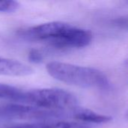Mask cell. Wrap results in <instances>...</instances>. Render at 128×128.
Returning a JSON list of instances; mask_svg holds the SVG:
<instances>
[{
  "label": "cell",
  "mask_w": 128,
  "mask_h": 128,
  "mask_svg": "<svg viewBox=\"0 0 128 128\" xmlns=\"http://www.w3.org/2000/svg\"><path fill=\"white\" fill-rule=\"evenodd\" d=\"M21 38L32 41H40L56 49L82 48L92 40V33L64 22H50L21 29Z\"/></svg>",
  "instance_id": "obj_1"
},
{
  "label": "cell",
  "mask_w": 128,
  "mask_h": 128,
  "mask_svg": "<svg viewBox=\"0 0 128 128\" xmlns=\"http://www.w3.org/2000/svg\"><path fill=\"white\" fill-rule=\"evenodd\" d=\"M48 74L56 80L81 88L108 89L110 86L107 76L100 70L60 62L46 64Z\"/></svg>",
  "instance_id": "obj_2"
},
{
  "label": "cell",
  "mask_w": 128,
  "mask_h": 128,
  "mask_svg": "<svg viewBox=\"0 0 128 128\" xmlns=\"http://www.w3.org/2000/svg\"><path fill=\"white\" fill-rule=\"evenodd\" d=\"M20 103L28 106L59 111H70L76 108V97L61 88H39L23 91Z\"/></svg>",
  "instance_id": "obj_3"
},
{
  "label": "cell",
  "mask_w": 128,
  "mask_h": 128,
  "mask_svg": "<svg viewBox=\"0 0 128 128\" xmlns=\"http://www.w3.org/2000/svg\"><path fill=\"white\" fill-rule=\"evenodd\" d=\"M71 116L70 111L51 110L24 104L0 106V122L12 120H47Z\"/></svg>",
  "instance_id": "obj_4"
},
{
  "label": "cell",
  "mask_w": 128,
  "mask_h": 128,
  "mask_svg": "<svg viewBox=\"0 0 128 128\" xmlns=\"http://www.w3.org/2000/svg\"><path fill=\"white\" fill-rule=\"evenodd\" d=\"M33 72L31 67L21 62L0 57V75L25 76L32 74Z\"/></svg>",
  "instance_id": "obj_5"
},
{
  "label": "cell",
  "mask_w": 128,
  "mask_h": 128,
  "mask_svg": "<svg viewBox=\"0 0 128 128\" xmlns=\"http://www.w3.org/2000/svg\"><path fill=\"white\" fill-rule=\"evenodd\" d=\"M72 117L86 122L88 123H95V124H104L112 121V117L106 115H101L97 113L88 109L83 108H76L73 111Z\"/></svg>",
  "instance_id": "obj_6"
},
{
  "label": "cell",
  "mask_w": 128,
  "mask_h": 128,
  "mask_svg": "<svg viewBox=\"0 0 128 128\" xmlns=\"http://www.w3.org/2000/svg\"><path fill=\"white\" fill-rule=\"evenodd\" d=\"M49 128H93L87 123H79L74 122H61L55 124L50 125Z\"/></svg>",
  "instance_id": "obj_7"
},
{
  "label": "cell",
  "mask_w": 128,
  "mask_h": 128,
  "mask_svg": "<svg viewBox=\"0 0 128 128\" xmlns=\"http://www.w3.org/2000/svg\"><path fill=\"white\" fill-rule=\"evenodd\" d=\"M20 4L16 1H0V12L10 13L16 11Z\"/></svg>",
  "instance_id": "obj_8"
},
{
  "label": "cell",
  "mask_w": 128,
  "mask_h": 128,
  "mask_svg": "<svg viewBox=\"0 0 128 128\" xmlns=\"http://www.w3.org/2000/svg\"><path fill=\"white\" fill-rule=\"evenodd\" d=\"M28 60L33 63H40L43 60V55L38 50H32L28 53Z\"/></svg>",
  "instance_id": "obj_9"
},
{
  "label": "cell",
  "mask_w": 128,
  "mask_h": 128,
  "mask_svg": "<svg viewBox=\"0 0 128 128\" xmlns=\"http://www.w3.org/2000/svg\"><path fill=\"white\" fill-rule=\"evenodd\" d=\"M9 128H49V125L44 124H28L18 125Z\"/></svg>",
  "instance_id": "obj_10"
}]
</instances>
